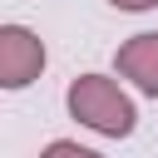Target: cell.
Here are the masks:
<instances>
[{"label": "cell", "mask_w": 158, "mask_h": 158, "mask_svg": "<svg viewBox=\"0 0 158 158\" xmlns=\"http://www.w3.org/2000/svg\"><path fill=\"white\" fill-rule=\"evenodd\" d=\"M69 114L84 123V128H94V133H104V138H128L133 133V123H138V114H133V99L109 79V74H79L74 84H69Z\"/></svg>", "instance_id": "cell-1"}, {"label": "cell", "mask_w": 158, "mask_h": 158, "mask_svg": "<svg viewBox=\"0 0 158 158\" xmlns=\"http://www.w3.org/2000/svg\"><path fill=\"white\" fill-rule=\"evenodd\" d=\"M44 69V40L25 25H0V84L25 89Z\"/></svg>", "instance_id": "cell-2"}, {"label": "cell", "mask_w": 158, "mask_h": 158, "mask_svg": "<svg viewBox=\"0 0 158 158\" xmlns=\"http://www.w3.org/2000/svg\"><path fill=\"white\" fill-rule=\"evenodd\" d=\"M114 64H118L123 79H133L138 94H153V99H158V30L123 40L118 54H114Z\"/></svg>", "instance_id": "cell-3"}, {"label": "cell", "mask_w": 158, "mask_h": 158, "mask_svg": "<svg viewBox=\"0 0 158 158\" xmlns=\"http://www.w3.org/2000/svg\"><path fill=\"white\" fill-rule=\"evenodd\" d=\"M40 158H104V153H94V148H79V143H69V138H59V143H49Z\"/></svg>", "instance_id": "cell-4"}, {"label": "cell", "mask_w": 158, "mask_h": 158, "mask_svg": "<svg viewBox=\"0 0 158 158\" xmlns=\"http://www.w3.org/2000/svg\"><path fill=\"white\" fill-rule=\"evenodd\" d=\"M109 5H114V10H153L158 0H109Z\"/></svg>", "instance_id": "cell-5"}]
</instances>
